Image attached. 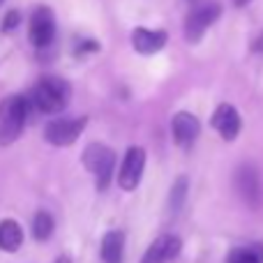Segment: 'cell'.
<instances>
[{
	"label": "cell",
	"mask_w": 263,
	"mask_h": 263,
	"mask_svg": "<svg viewBox=\"0 0 263 263\" xmlns=\"http://www.w3.org/2000/svg\"><path fill=\"white\" fill-rule=\"evenodd\" d=\"M180 250H182L180 238L173 236V233H164V236L155 238V240L150 242V247L145 250L141 263H171L180 254Z\"/></svg>",
	"instance_id": "obj_8"
},
{
	"label": "cell",
	"mask_w": 263,
	"mask_h": 263,
	"mask_svg": "<svg viewBox=\"0 0 263 263\" xmlns=\"http://www.w3.org/2000/svg\"><path fill=\"white\" fill-rule=\"evenodd\" d=\"M168 42L166 30H153V28H134L132 32V46L141 55H153L162 51Z\"/></svg>",
	"instance_id": "obj_10"
},
{
	"label": "cell",
	"mask_w": 263,
	"mask_h": 263,
	"mask_svg": "<svg viewBox=\"0 0 263 263\" xmlns=\"http://www.w3.org/2000/svg\"><path fill=\"white\" fill-rule=\"evenodd\" d=\"M21 23V12H16V9H9L7 14H5V21H3V32H12L14 28Z\"/></svg>",
	"instance_id": "obj_18"
},
{
	"label": "cell",
	"mask_w": 263,
	"mask_h": 263,
	"mask_svg": "<svg viewBox=\"0 0 263 263\" xmlns=\"http://www.w3.org/2000/svg\"><path fill=\"white\" fill-rule=\"evenodd\" d=\"M210 125L213 129L222 136L224 141H233L238 134H240V127H242V120H240V114L233 104H219L215 109L213 118H210Z\"/></svg>",
	"instance_id": "obj_9"
},
{
	"label": "cell",
	"mask_w": 263,
	"mask_h": 263,
	"mask_svg": "<svg viewBox=\"0 0 263 263\" xmlns=\"http://www.w3.org/2000/svg\"><path fill=\"white\" fill-rule=\"evenodd\" d=\"M83 166L95 176L97 180V190L104 192L111 182V176H114L116 168V153L111 148H106L104 143H90L81 155Z\"/></svg>",
	"instance_id": "obj_3"
},
{
	"label": "cell",
	"mask_w": 263,
	"mask_h": 263,
	"mask_svg": "<svg viewBox=\"0 0 263 263\" xmlns=\"http://www.w3.org/2000/svg\"><path fill=\"white\" fill-rule=\"evenodd\" d=\"M28 37H30L32 46L37 49H46L55 37V18L53 12L44 5L32 9L30 14V26H28Z\"/></svg>",
	"instance_id": "obj_5"
},
{
	"label": "cell",
	"mask_w": 263,
	"mask_h": 263,
	"mask_svg": "<svg viewBox=\"0 0 263 263\" xmlns=\"http://www.w3.org/2000/svg\"><path fill=\"white\" fill-rule=\"evenodd\" d=\"M55 263H72V259H69V256H58Z\"/></svg>",
	"instance_id": "obj_21"
},
{
	"label": "cell",
	"mask_w": 263,
	"mask_h": 263,
	"mask_svg": "<svg viewBox=\"0 0 263 263\" xmlns=\"http://www.w3.org/2000/svg\"><path fill=\"white\" fill-rule=\"evenodd\" d=\"M69 100V86L63 79L44 77L35 83L30 92V102L37 111L42 114H60L67 106Z\"/></svg>",
	"instance_id": "obj_2"
},
{
	"label": "cell",
	"mask_w": 263,
	"mask_h": 263,
	"mask_svg": "<svg viewBox=\"0 0 263 263\" xmlns=\"http://www.w3.org/2000/svg\"><path fill=\"white\" fill-rule=\"evenodd\" d=\"M23 245V229L14 219H3L0 222V250L3 252H16Z\"/></svg>",
	"instance_id": "obj_14"
},
{
	"label": "cell",
	"mask_w": 263,
	"mask_h": 263,
	"mask_svg": "<svg viewBox=\"0 0 263 263\" xmlns=\"http://www.w3.org/2000/svg\"><path fill=\"white\" fill-rule=\"evenodd\" d=\"M125 254V233L123 231H109L102 238L100 256L104 263H123Z\"/></svg>",
	"instance_id": "obj_13"
},
{
	"label": "cell",
	"mask_w": 263,
	"mask_h": 263,
	"mask_svg": "<svg viewBox=\"0 0 263 263\" xmlns=\"http://www.w3.org/2000/svg\"><path fill=\"white\" fill-rule=\"evenodd\" d=\"M219 14H222V5L219 3L196 5L185 18V40L190 42V44L201 42L205 35V30L219 18Z\"/></svg>",
	"instance_id": "obj_4"
},
{
	"label": "cell",
	"mask_w": 263,
	"mask_h": 263,
	"mask_svg": "<svg viewBox=\"0 0 263 263\" xmlns=\"http://www.w3.org/2000/svg\"><path fill=\"white\" fill-rule=\"evenodd\" d=\"M3 3H5V0H0V5H3Z\"/></svg>",
	"instance_id": "obj_23"
},
{
	"label": "cell",
	"mask_w": 263,
	"mask_h": 263,
	"mask_svg": "<svg viewBox=\"0 0 263 263\" xmlns=\"http://www.w3.org/2000/svg\"><path fill=\"white\" fill-rule=\"evenodd\" d=\"M100 51V44L95 40H81L77 44V55H88V53H97Z\"/></svg>",
	"instance_id": "obj_19"
},
{
	"label": "cell",
	"mask_w": 263,
	"mask_h": 263,
	"mask_svg": "<svg viewBox=\"0 0 263 263\" xmlns=\"http://www.w3.org/2000/svg\"><path fill=\"white\" fill-rule=\"evenodd\" d=\"M233 3H236V7H245V5L252 3V0H233Z\"/></svg>",
	"instance_id": "obj_22"
},
{
	"label": "cell",
	"mask_w": 263,
	"mask_h": 263,
	"mask_svg": "<svg viewBox=\"0 0 263 263\" xmlns=\"http://www.w3.org/2000/svg\"><path fill=\"white\" fill-rule=\"evenodd\" d=\"M252 51H254V53H263V32L254 40V44H252Z\"/></svg>",
	"instance_id": "obj_20"
},
{
	"label": "cell",
	"mask_w": 263,
	"mask_h": 263,
	"mask_svg": "<svg viewBox=\"0 0 263 263\" xmlns=\"http://www.w3.org/2000/svg\"><path fill=\"white\" fill-rule=\"evenodd\" d=\"M88 120L86 118H77V120H51L44 127V139L46 143L65 148V145H72L74 141L81 136L83 127H86Z\"/></svg>",
	"instance_id": "obj_7"
},
{
	"label": "cell",
	"mask_w": 263,
	"mask_h": 263,
	"mask_svg": "<svg viewBox=\"0 0 263 263\" xmlns=\"http://www.w3.org/2000/svg\"><path fill=\"white\" fill-rule=\"evenodd\" d=\"M185 196H187V178H178L176 185L171 190V199H168V205H171V213H178L185 203Z\"/></svg>",
	"instance_id": "obj_17"
},
{
	"label": "cell",
	"mask_w": 263,
	"mask_h": 263,
	"mask_svg": "<svg viewBox=\"0 0 263 263\" xmlns=\"http://www.w3.org/2000/svg\"><path fill=\"white\" fill-rule=\"evenodd\" d=\"M30 102L23 95H7L0 102V145H9L21 136Z\"/></svg>",
	"instance_id": "obj_1"
},
{
	"label": "cell",
	"mask_w": 263,
	"mask_h": 263,
	"mask_svg": "<svg viewBox=\"0 0 263 263\" xmlns=\"http://www.w3.org/2000/svg\"><path fill=\"white\" fill-rule=\"evenodd\" d=\"M227 263H263V245L252 242V245L233 247L227 256Z\"/></svg>",
	"instance_id": "obj_15"
},
{
	"label": "cell",
	"mask_w": 263,
	"mask_h": 263,
	"mask_svg": "<svg viewBox=\"0 0 263 263\" xmlns=\"http://www.w3.org/2000/svg\"><path fill=\"white\" fill-rule=\"evenodd\" d=\"M236 187L240 192V196L247 203L256 205L261 199V182H259V173L252 166H240V171L236 173Z\"/></svg>",
	"instance_id": "obj_12"
},
{
	"label": "cell",
	"mask_w": 263,
	"mask_h": 263,
	"mask_svg": "<svg viewBox=\"0 0 263 263\" xmlns=\"http://www.w3.org/2000/svg\"><path fill=\"white\" fill-rule=\"evenodd\" d=\"M53 229H55V222L46 210H40V213L32 217V236H35L37 240H42V242L49 240Z\"/></svg>",
	"instance_id": "obj_16"
},
{
	"label": "cell",
	"mask_w": 263,
	"mask_h": 263,
	"mask_svg": "<svg viewBox=\"0 0 263 263\" xmlns=\"http://www.w3.org/2000/svg\"><path fill=\"white\" fill-rule=\"evenodd\" d=\"M143 171H145V150L139 148V145H132L125 153L123 166H120L118 173V185L125 192H134L139 187L141 178H143Z\"/></svg>",
	"instance_id": "obj_6"
},
{
	"label": "cell",
	"mask_w": 263,
	"mask_h": 263,
	"mask_svg": "<svg viewBox=\"0 0 263 263\" xmlns=\"http://www.w3.org/2000/svg\"><path fill=\"white\" fill-rule=\"evenodd\" d=\"M199 132H201L199 118H196V116H192L190 111H180V114L173 116L171 134H173V141H176L180 148H190V145L196 141Z\"/></svg>",
	"instance_id": "obj_11"
}]
</instances>
